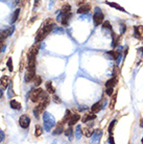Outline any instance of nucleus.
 Here are the masks:
<instances>
[{
    "label": "nucleus",
    "instance_id": "1",
    "mask_svg": "<svg viewBox=\"0 0 143 144\" xmlns=\"http://www.w3.org/2000/svg\"><path fill=\"white\" fill-rule=\"evenodd\" d=\"M54 25H56V24H54V22H53L52 19H47V20L44 22L42 28H41V29H39V31L37 32V34H36V38H34L36 43L42 42L43 40L52 31Z\"/></svg>",
    "mask_w": 143,
    "mask_h": 144
},
{
    "label": "nucleus",
    "instance_id": "2",
    "mask_svg": "<svg viewBox=\"0 0 143 144\" xmlns=\"http://www.w3.org/2000/svg\"><path fill=\"white\" fill-rule=\"evenodd\" d=\"M56 125V119L49 112L43 113V126L46 132H49Z\"/></svg>",
    "mask_w": 143,
    "mask_h": 144
},
{
    "label": "nucleus",
    "instance_id": "3",
    "mask_svg": "<svg viewBox=\"0 0 143 144\" xmlns=\"http://www.w3.org/2000/svg\"><path fill=\"white\" fill-rule=\"evenodd\" d=\"M104 16L102 14V11L99 7H95V11H94V15H93V22H94V25L95 26H98L100 24H102V21H104Z\"/></svg>",
    "mask_w": 143,
    "mask_h": 144
},
{
    "label": "nucleus",
    "instance_id": "4",
    "mask_svg": "<svg viewBox=\"0 0 143 144\" xmlns=\"http://www.w3.org/2000/svg\"><path fill=\"white\" fill-rule=\"evenodd\" d=\"M71 18V13H62L61 15L58 16V20L62 23L63 26H67L69 24V20Z\"/></svg>",
    "mask_w": 143,
    "mask_h": 144
},
{
    "label": "nucleus",
    "instance_id": "5",
    "mask_svg": "<svg viewBox=\"0 0 143 144\" xmlns=\"http://www.w3.org/2000/svg\"><path fill=\"white\" fill-rule=\"evenodd\" d=\"M39 49H40V45L39 44H36L34 46L29 49L28 53H27V61L29 60H36V56H37L38 52H39Z\"/></svg>",
    "mask_w": 143,
    "mask_h": 144
},
{
    "label": "nucleus",
    "instance_id": "6",
    "mask_svg": "<svg viewBox=\"0 0 143 144\" xmlns=\"http://www.w3.org/2000/svg\"><path fill=\"white\" fill-rule=\"evenodd\" d=\"M42 89L38 88L36 90H32V93H30V100L32 102H39L41 99V94H42Z\"/></svg>",
    "mask_w": 143,
    "mask_h": 144
},
{
    "label": "nucleus",
    "instance_id": "7",
    "mask_svg": "<svg viewBox=\"0 0 143 144\" xmlns=\"http://www.w3.org/2000/svg\"><path fill=\"white\" fill-rule=\"evenodd\" d=\"M19 124L22 129H28L29 124H30V118L27 115H22L19 119Z\"/></svg>",
    "mask_w": 143,
    "mask_h": 144
},
{
    "label": "nucleus",
    "instance_id": "8",
    "mask_svg": "<svg viewBox=\"0 0 143 144\" xmlns=\"http://www.w3.org/2000/svg\"><path fill=\"white\" fill-rule=\"evenodd\" d=\"M101 136H102V131L101 130H96L95 132H93V134H92V143H97L100 141V138Z\"/></svg>",
    "mask_w": 143,
    "mask_h": 144
},
{
    "label": "nucleus",
    "instance_id": "9",
    "mask_svg": "<svg viewBox=\"0 0 143 144\" xmlns=\"http://www.w3.org/2000/svg\"><path fill=\"white\" fill-rule=\"evenodd\" d=\"M80 114H77V113L72 114V115H71V117H70V119H69V121H68V124L70 126H73V125H75L77 122L80 121Z\"/></svg>",
    "mask_w": 143,
    "mask_h": 144
},
{
    "label": "nucleus",
    "instance_id": "10",
    "mask_svg": "<svg viewBox=\"0 0 143 144\" xmlns=\"http://www.w3.org/2000/svg\"><path fill=\"white\" fill-rule=\"evenodd\" d=\"M13 31H14V27H12V28H8V29H5V30H3V31H1L0 32V39L1 40H4L6 39V38H8L12 33H13Z\"/></svg>",
    "mask_w": 143,
    "mask_h": 144
},
{
    "label": "nucleus",
    "instance_id": "11",
    "mask_svg": "<svg viewBox=\"0 0 143 144\" xmlns=\"http://www.w3.org/2000/svg\"><path fill=\"white\" fill-rule=\"evenodd\" d=\"M91 6L89 4H82L80 6H78V9H77V14H87L88 11H90Z\"/></svg>",
    "mask_w": 143,
    "mask_h": 144
},
{
    "label": "nucleus",
    "instance_id": "12",
    "mask_svg": "<svg viewBox=\"0 0 143 144\" xmlns=\"http://www.w3.org/2000/svg\"><path fill=\"white\" fill-rule=\"evenodd\" d=\"M95 118H96V115H95L94 113L92 114H86L84 117L82 118V123H87V122H89V121H91V120H94Z\"/></svg>",
    "mask_w": 143,
    "mask_h": 144
},
{
    "label": "nucleus",
    "instance_id": "13",
    "mask_svg": "<svg viewBox=\"0 0 143 144\" xmlns=\"http://www.w3.org/2000/svg\"><path fill=\"white\" fill-rule=\"evenodd\" d=\"M36 76V71H27V73L25 74V82L28 84L34 80Z\"/></svg>",
    "mask_w": 143,
    "mask_h": 144
},
{
    "label": "nucleus",
    "instance_id": "14",
    "mask_svg": "<svg viewBox=\"0 0 143 144\" xmlns=\"http://www.w3.org/2000/svg\"><path fill=\"white\" fill-rule=\"evenodd\" d=\"M8 82H10L8 76H6V75L2 76L1 78H0V86H1V88L2 89H6L8 86Z\"/></svg>",
    "mask_w": 143,
    "mask_h": 144
},
{
    "label": "nucleus",
    "instance_id": "15",
    "mask_svg": "<svg viewBox=\"0 0 143 144\" xmlns=\"http://www.w3.org/2000/svg\"><path fill=\"white\" fill-rule=\"evenodd\" d=\"M101 109H102V105L100 103V101H98V102H96V103H94V105L92 106V108H91V112L92 113H94V114H96V113H98Z\"/></svg>",
    "mask_w": 143,
    "mask_h": 144
},
{
    "label": "nucleus",
    "instance_id": "16",
    "mask_svg": "<svg viewBox=\"0 0 143 144\" xmlns=\"http://www.w3.org/2000/svg\"><path fill=\"white\" fill-rule=\"evenodd\" d=\"M135 37L138 39H143V26H138L135 28Z\"/></svg>",
    "mask_w": 143,
    "mask_h": 144
},
{
    "label": "nucleus",
    "instance_id": "17",
    "mask_svg": "<svg viewBox=\"0 0 143 144\" xmlns=\"http://www.w3.org/2000/svg\"><path fill=\"white\" fill-rule=\"evenodd\" d=\"M117 77L116 76H114V77H112V78H110L109 80H106V88H109V87H111V88H114V86L117 84Z\"/></svg>",
    "mask_w": 143,
    "mask_h": 144
},
{
    "label": "nucleus",
    "instance_id": "18",
    "mask_svg": "<svg viewBox=\"0 0 143 144\" xmlns=\"http://www.w3.org/2000/svg\"><path fill=\"white\" fill-rule=\"evenodd\" d=\"M10 108L13 109V110H17V111H20V110H21V105H20V102H18V101L15 100V99L10 100Z\"/></svg>",
    "mask_w": 143,
    "mask_h": 144
},
{
    "label": "nucleus",
    "instance_id": "19",
    "mask_svg": "<svg viewBox=\"0 0 143 144\" xmlns=\"http://www.w3.org/2000/svg\"><path fill=\"white\" fill-rule=\"evenodd\" d=\"M106 4H108V5H110V6H112L113 8H116V9H118V10L126 11V9H124L122 6H120V5L117 4V3H115V2H109V1H106Z\"/></svg>",
    "mask_w": 143,
    "mask_h": 144
},
{
    "label": "nucleus",
    "instance_id": "20",
    "mask_svg": "<svg viewBox=\"0 0 143 144\" xmlns=\"http://www.w3.org/2000/svg\"><path fill=\"white\" fill-rule=\"evenodd\" d=\"M46 90H47V92H48L49 94H54L56 89H54V87L52 86V83H51V82H47V83H46Z\"/></svg>",
    "mask_w": 143,
    "mask_h": 144
},
{
    "label": "nucleus",
    "instance_id": "21",
    "mask_svg": "<svg viewBox=\"0 0 143 144\" xmlns=\"http://www.w3.org/2000/svg\"><path fill=\"white\" fill-rule=\"evenodd\" d=\"M92 134H93V130L91 126H87V128H85L84 131H82V135H85L88 138H90L92 136Z\"/></svg>",
    "mask_w": 143,
    "mask_h": 144
},
{
    "label": "nucleus",
    "instance_id": "22",
    "mask_svg": "<svg viewBox=\"0 0 143 144\" xmlns=\"http://www.w3.org/2000/svg\"><path fill=\"white\" fill-rule=\"evenodd\" d=\"M112 37H113V43H112V47L113 48H116L117 45L119 43V37L116 36V33L114 31H112Z\"/></svg>",
    "mask_w": 143,
    "mask_h": 144
},
{
    "label": "nucleus",
    "instance_id": "23",
    "mask_svg": "<svg viewBox=\"0 0 143 144\" xmlns=\"http://www.w3.org/2000/svg\"><path fill=\"white\" fill-rule=\"evenodd\" d=\"M65 135H66V136L69 138L70 141H72L73 136H74V131H73V129H72V126H70V128H69L66 132H65Z\"/></svg>",
    "mask_w": 143,
    "mask_h": 144
},
{
    "label": "nucleus",
    "instance_id": "24",
    "mask_svg": "<svg viewBox=\"0 0 143 144\" xmlns=\"http://www.w3.org/2000/svg\"><path fill=\"white\" fill-rule=\"evenodd\" d=\"M64 132V124L62 123V122H60L58 123V125L56 126V131H54V135H61L62 133Z\"/></svg>",
    "mask_w": 143,
    "mask_h": 144
},
{
    "label": "nucleus",
    "instance_id": "25",
    "mask_svg": "<svg viewBox=\"0 0 143 144\" xmlns=\"http://www.w3.org/2000/svg\"><path fill=\"white\" fill-rule=\"evenodd\" d=\"M82 136V126L80 125H77L76 126V130H75V138L77 140H80Z\"/></svg>",
    "mask_w": 143,
    "mask_h": 144
},
{
    "label": "nucleus",
    "instance_id": "26",
    "mask_svg": "<svg viewBox=\"0 0 143 144\" xmlns=\"http://www.w3.org/2000/svg\"><path fill=\"white\" fill-rule=\"evenodd\" d=\"M71 115H72V114H71V112L69 111V110H67L66 111V113H65V116H64V118L62 119V123L63 124H65V123H67L68 121H69V119H70V117H71Z\"/></svg>",
    "mask_w": 143,
    "mask_h": 144
},
{
    "label": "nucleus",
    "instance_id": "27",
    "mask_svg": "<svg viewBox=\"0 0 143 144\" xmlns=\"http://www.w3.org/2000/svg\"><path fill=\"white\" fill-rule=\"evenodd\" d=\"M42 134H43V129H42V126H41L40 124H37V125H36V132H34L36 137H40Z\"/></svg>",
    "mask_w": 143,
    "mask_h": 144
},
{
    "label": "nucleus",
    "instance_id": "28",
    "mask_svg": "<svg viewBox=\"0 0 143 144\" xmlns=\"http://www.w3.org/2000/svg\"><path fill=\"white\" fill-rule=\"evenodd\" d=\"M19 14H20V9H19V8H17V9L14 11V14H13V18H12V21H10L12 24H14V23L17 21L18 17H19Z\"/></svg>",
    "mask_w": 143,
    "mask_h": 144
},
{
    "label": "nucleus",
    "instance_id": "29",
    "mask_svg": "<svg viewBox=\"0 0 143 144\" xmlns=\"http://www.w3.org/2000/svg\"><path fill=\"white\" fill-rule=\"evenodd\" d=\"M34 84L36 87H39V86L42 84V77H41L40 75H36L34 78Z\"/></svg>",
    "mask_w": 143,
    "mask_h": 144
},
{
    "label": "nucleus",
    "instance_id": "30",
    "mask_svg": "<svg viewBox=\"0 0 143 144\" xmlns=\"http://www.w3.org/2000/svg\"><path fill=\"white\" fill-rule=\"evenodd\" d=\"M116 120H113V121L110 123V125H109V129H108V131H109V134L110 135H113V130H114V128H115V124H116Z\"/></svg>",
    "mask_w": 143,
    "mask_h": 144
},
{
    "label": "nucleus",
    "instance_id": "31",
    "mask_svg": "<svg viewBox=\"0 0 143 144\" xmlns=\"http://www.w3.org/2000/svg\"><path fill=\"white\" fill-rule=\"evenodd\" d=\"M61 11H62V13H70V11H71V6H70V4H64Z\"/></svg>",
    "mask_w": 143,
    "mask_h": 144
},
{
    "label": "nucleus",
    "instance_id": "32",
    "mask_svg": "<svg viewBox=\"0 0 143 144\" xmlns=\"http://www.w3.org/2000/svg\"><path fill=\"white\" fill-rule=\"evenodd\" d=\"M6 66L8 68V70L12 72L14 70V67H13V60H12V57H8V63H6Z\"/></svg>",
    "mask_w": 143,
    "mask_h": 144
},
{
    "label": "nucleus",
    "instance_id": "33",
    "mask_svg": "<svg viewBox=\"0 0 143 144\" xmlns=\"http://www.w3.org/2000/svg\"><path fill=\"white\" fill-rule=\"evenodd\" d=\"M116 98H117V93H115L114 95H113V97H112V100H111V105H110V109H111V110H113V109H114V107H115Z\"/></svg>",
    "mask_w": 143,
    "mask_h": 144
},
{
    "label": "nucleus",
    "instance_id": "34",
    "mask_svg": "<svg viewBox=\"0 0 143 144\" xmlns=\"http://www.w3.org/2000/svg\"><path fill=\"white\" fill-rule=\"evenodd\" d=\"M52 99H53V101H54L56 103H62V100H61V98L58 96V95H56V94H53V96H52Z\"/></svg>",
    "mask_w": 143,
    "mask_h": 144
},
{
    "label": "nucleus",
    "instance_id": "35",
    "mask_svg": "<svg viewBox=\"0 0 143 144\" xmlns=\"http://www.w3.org/2000/svg\"><path fill=\"white\" fill-rule=\"evenodd\" d=\"M101 26H102L104 29V28H109V29H111V28H112V25H111V23L109 21H106Z\"/></svg>",
    "mask_w": 143,
    "mask_h": 144
},
{
    "label": "nucleus",
    "instance_id": "36",
    "mask_svg": "<svg viewBox=\"0 0 143 144\" xmlns=\"http://www.w3.org/2000/svg\"><path fill=\"white\" fill-rule=\"evenodd\" d=\"M113 88H111V87H109V88H106V93L108 94L109 96H111V95H113Z\"/></svg>",
    "mask_w": 143,
    "mask_h": 144
},
{
    "label": "nucleus",
    "instance_id": "37",
    "mask_svg": "<svg viewBox=\"0 0 143 144\" xmlns=\"http://www.w3.org/2000/svg\"><path fill=\"white\" fill-rule=\"evenodd\" d=\"M126 24L121 23V25H120V32H121V33H124V32H126Z\"/></svg>",
    "mask_w": 143,
    "mask_h": 144
},
{
    "label": "nucleus",
    "instance_id": "38",
    "mask_svg": "<svg viewBox=\"0 0 143 144\" xmlns=\"http://www.w3.org/2000/svg\"><path fill=\"white\" fill-rule=\"evenodd\" d=\"M4 138H5V135H4V133H3V131H1V130H0V143H1V142H3Z\"/></svg>",
    "mask_w": 143,
    "mask_h": 144
},
{
    "label": "nucleus",
    "instance_id": "39",
    "mask_svg": "<svg viewBox=\"0 0 143 144\" xmlns=\"http://www.w3.org/2000/svg\"><path fill=\"white\" fill-rule=\"evenodd\" d=\"M85 3H86V0H78V1H77V5H78V6H80V5L85 4Z\"/></svg>",
    "mask_w": 143,
    "mask_h": 144
},
{
    "label": "nucleus",
    "instance_id": "40",
    "mask_svg": "<svg viewBox=\"0 0 143 144\" xmlns=\"http://www.w3.org/2000/svg\"><path fill=\"white\" fill-rule=\"evenodd\" d=\"M108 142L109 143H111V144H114V138L112 137V135H111V137L109 138V140H108Z\"/></svg>",
    "mask_w": 143,
    "mask_h": 144
},
{
    "label": "nucleus",
    "instance_id": "41",
    "mask_svg": "<svg viewBox=\"0 0 143 144\" xmlns=\"http://www.w3.org/2000/svg\"><path fill=\"white\" fill-rule=\"evenodd\" d=\"M140 126L143 128V118H141V120H140Z\"/></svg>",
    "mask_w": 143,
    "mask_h": 144
},
{
    "label": "nucleus",
    "instance_id": "42",
    "mask_svg": "<svg viewBox=\"0 0 143 144\" xmlns=\"http://www.w3.org/2000/svg\"><path fill=\"white\" fill-rule=\"evenodd\" d=\"M2 95H3V93H2V91L0 90V98H1V97H2Z\"/></svg>",
    "mask_w": 143,
    "mask_h": 144
},
{
    "label": "nucleus",
    "instance_id": "43",
    "mask_svg": "<svg viewBox=\"0 0 143 144\" xmlns=\"http://www.w3.org/2000/svg\"><path fill=\"white\" fill-rule=\"evenodd\" d=\"M140 49H141V51H143V47H142V48H140Z\"/></svg>",
    "mask_w": 143,
    "mask_h": 144
},
{
    "label": "nucleus",
    "instance_id": "44",
    "mask_svg": "<svg viewBox=\"0 0 143 144\" xmlns=\"http://www.w3.org/2000/svg\"><path fill=\"white\" fill-rule=\"evenodd\" d=\"M141 142H142V143H143V138H142V141H141Z\"/></svg>",
    "mask_w": 143,
    "mask_h": 144
}]
</instances>
